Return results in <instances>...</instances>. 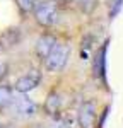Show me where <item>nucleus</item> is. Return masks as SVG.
I'll return each mask as SVG.
<instances>
[{
	"label": "nucleus",
	"instance_id": "f257e3e1",
	"mask_svg": "<svg viewBox=\"0 0 123 128\" xmlns=\"http://www.w3.org/2000/svg\"><path fill=\"white\" fill-rule=\"evenodd\" d=\"M68 56H70V48L56 41L50 50V53L44 56V67L51 72H58L67 65Z\"/></svg>",
	"mask_w": 123,
	"mask_h": 128
},
{
	"label": "nucleus",
	"instance_id": "f03ea898",
	"mask_svg": "<svg viewBox=\"0 0 123 128\" xmlns=\"http://www.w3.org/2000/svg\"><path fill=\"white\" fill-rule=\"evenodd\" d=\"M56 10H58V5L55 0H43V2H38L34 5L32 12H34L36 22L48 28L56 20Z\"/></svg>",
	"mask_w": 123,
	"mask_h": 128
},
{
	"label": "nucleus",
	"instance_id": "7ed1b4c3",
	"mask_svg": "<svg viewBox=\"0 0 123 128\" xmlns=\"http://www.w3.org/2000/svg\"><path fill=\"white\" fill-rule=\"evenodd\" d=\"M79 126L80 128H96L98 126V108L92 101L82 102L79 109Z\"/></svg>",
	"mask_w": 123,
	"mask_h": 128
},
{
	"label": "nucleus",
	"instance_id": "20e7f679",
	"mask_svg": "<svg viewBox=\"0 0 123 128\" xmlns=\"http://www.w3.org/2000/svg\"><path fill=\"white\" fill-rule=\"evenodd\" d=\"M41 80V74L38 70H29L28 74H24L22 77L16 80V90H19V92H29L32 89L38 87V84H40Z\"/></svg>",
	"mask_w": 123,
	"mask_h": 128
},
{
	"label": "nucleus",
	"instance_id": "39448f33",
	"mask_svg": "<svg viewBox=\"0 0 123 128\" xmlns=\"http://www.w3.org/2000/svg\"><path fill=\"white\" fill-rule=\"evenodd\" d=\"M55 43H56V40L53 36H43V38H40L38 43H36V55L41 60H44V56L50 53V50L53 48Z\"/></svg>",
	"mask_w": 123,
	"mask_h": 128
},
{
	"label": "nucleus",
	"instance_id": "423d86ee",
	"mask_svg": "<svg viewBox=\"0 0 123 128\" xmlns=\"http://www.w3.org/2000/svg\"><path fill=\"white\" fill-rule=\"evenodd\" d=\"M60 108H62V99L58 94L51 92L50 96L46 98V102H44V111L50 114V116H56L60 113Z\"/></svg>",
	"mask_w": 123,
	"mask_h": 128
},
{
	"label": "nucleus",
	"instance_id": "0eeeda50",
	"mask_svg": "<svg viewBox=\"0 0 123 128\" xmlns=\"http://www.w3.org/2000/svg\"><path fill=\"white\" fill-rule=\"evenodd\" d=\"M12 108H16L19 113H24V114H32L36 111V104L32 101H29V99H26V98H16L14 96Z\"/></svg>",
	"mask_w": 123,
	"mask_h": 128
},
{
	"label": "nucleus",
	"instance_id": "6e6552de",
	"mask_svg": "<svg viewBox=\"0 0 123 128\" xmlns=\"http://www.w3.org/2000/svg\"><path fill=\"white\" fill-rule=\"evenodd\" d=\"M14 102V94L7 86H0V111H7L12 108Z\"/></svg>",
	"mask_w": 123,
	"mask_h": 128
},
{
	"label": "nucleus",
	"instance_id": "1a4fd4ad",
	"mask_svg": "<svg viewBox=\"0 0 123 128\" xmlns=\"http://www.w3.org/2000/svg\"><path fill=\"white\" fill-rule=\"evenodd\" d=\"M16 4L20 9V12H32L34 5L38 4V0H16Z\"/></svg>",
	"mask_w": 123,
	"mask_h": 128
},
{
	"label": "nucleus",
	"instance_id": "9d476101",
	"mask_svg": "<svg viewBox=\"0 0 123 128\" xmlns=\"http://www.w3.org/2000/svg\"><path fill=\"white\" fill-rule=\"evenodd\" d=\"M5 74H7V67H5L4 63H0V79H4Z\"/></svg>",
	"mask_w": 123,
	"mask_h": 128
}]
</instances>
